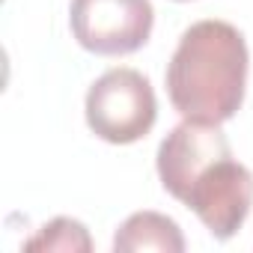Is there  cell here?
Masks as SVG:
<instances>
[{"label": "cell", "instance_id": "cell-1", "mask_svg": "<svg viewBox=\"0 0 253 253\" xmlns=\"http://www.w3.org/2000/svg\"><path fill=\"white\" fill-rule=\"evenodd\" d=\"M247 45L226 21L191 24L167 66V95L173 107L194 122L220 125L244 101Z\"/></svg>", "mask_w": 253, "mask_h": 253}, {"label": "cell", "instance_id": "cell-2", "mask_svg": "<svg viewBox=\"0 0 253 253\" xmlns=\"http://www.w3.org/2000/svg\"><path fill=\"white\" fill-rule=\"evenodd\" d=\"M155 116V89L137 69H110L86 92V125L107 143H137L152 131Z\"/></svg>", "mask_w": 253, "mask_h": 253}, {"label": "cell", "instance_id": "cell-3", "mask_svg": "<svg viewBox=\"0 0 253 253\" xmlns=\"http://www.w3.org/2000/svg\"><path fill=\"white\" fill-rule=\"evenodd\" d=\"M72 33L81 48L119 57L146 45L155 9L149 0H72Z\"/></svg>", "mask_w": 253, "mask_h": 253}, {"label": "cell", "instance_id": "cell-4", "mask_svg": "<svg viewBox=\"0 0 253 253\" xmlns=\"http://www.w3.org/2000/svg\"><path fill=\"white\" fill-rule=\"evenodd\" d=\"M182 203L206 223L214 238L226 241L244 226L250 214L253 173L232 155H223L194 179Z\"/></svg>", "mask_w": 253, "mask_h": 253}, {"label": "cell", "instance_id": "cell-5", "mask_svg": "<svg viewBox=\"0 0 253 253\" xmlns=\"http://www.w3.org/2000/svg\"><path fill=\"white\" fill-rule=\"evenodd\" d=\"M223 155H232V152H229L226 134L217 125L185 119L158 146V176L164 191L182 203L194 179Z\"/></svg>", "mask_w": 253, "mask_h": 253}, {"label": "cell", "instance_id": "cell-6", "mask_svg": "<svg viewBox=\"0 0 253 253\" xmlns=\"http://www.w3.org/2000/svg\"><path fill=\"white\" fill-rule=\"evenodd\" d=\"M116 253H137V250H161V253H182L185 238L176 220L158 211H137L125 220L113 235Z\"/></svg>", "mask_w": 253, "mask_h": 253}, {"label": "cell", "instance_id": "cell-7", "mask_svg": "<svg viewBox=\"0 0 253 253\" xmlns=\"http://www.w3.org/2000/svg\"><path fill=\"white\" fill-rule=\"evenodd\" d=\"M27 250H66V253H86L92 250V238L86 232V226L81 220L72 217H54L51 223H45L39 229V235H33L27 244Z\"/></svg>", "mask_w": 253, "mask_h": 253}]
</instances>
